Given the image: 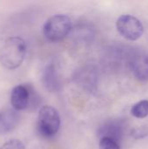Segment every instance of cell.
Listing matches in <instances>:
<instances>
[{
  "label": "cell",
  "instance_id": "cell-4",
  "mask_svg": "<svg viewBox=\"0 0 148 149\" xmlns=\"http://www.w3.org/2000/svg\"><path fill=\"white\" fill-rule=\"evenodd\" d=\"M116 27L120 34L130 41L138 40L144 32V27L140 20L128 14L122 15L118 18Z\"/></svg>",
  "mask_w": 148,
  "mask_h": 149
},
{
  "label": "cell",
  "instance_id": "cell-7",
  "mask_svg": "<svg viewBox=\"0 0 148 149\" xmlns=\"http://www.w3.org/2000/svg\"><path fill=\"white\" fill-rule=\"evenodd\" d=\"M20 115L13 108H6L0 111V134H5L13 131L19 123Z\"/></svg>",
  "mask_w": 148,
  "mask_h": 149
},
{
  "label": "cell",
  "instance_id": "cell-12",
  "mask_svg": "<svg viewBox=\"0 0 148 149\" xmlns=\"http://www.w3.org/2000/svg\"><path fill=\"white\" fill-rule=\"evenodd\" d=\"M1 149H25L24 145L19 140H10L5 142Z\"/></svg>",
  "mask_w": 148,
  "mask_h": 149
},
{
  "label": "cell",
  "instance_id": "cell-9",
  "mask_svg": "<svg viewBox=\"0 0 148 149\" xmlns=\"http://www.w3.org/2000/svg\"><path fill=\"white\" fill-rule=\"evenodd\" d=\"M99 134L101 138L107 137L119 142L122 135V128L117 121H110L100 128Z\"/></svg>",
  "mask_w": 148,
  "mask_h": 149
},
{
  "label": "cell",
  "instance_id": "cell-10",
  "mask_svg": "<svg viewBox=\"0 0 148 149\" xmlns=\"http://www.w3.org/2000/svg\"><path fill=\"white\" fill-rule=\"evenodd\" d=\"M131 113L138 119H144L148 116V100H144L134 104L131 108Z\"/></svg>",
  "mask_w": 148,
  "mask_h": 149
},
{
  "label": "cell",
  "instance_id": "cell-5",
  "mask_svg": "<svg viewBox=\"0 0 148 149\" xmlns=\"http://www.w3.org/2000/svg\"><path fill=\"white\" fill-rule=\"evenodd\" d=\"M130 67L135 78L141 81H148V53L142 50L134 51L130 56Z\"/></svg>",
  "mask_w": 148,
  "mask_h": 149
},
{
  "label": "cell",
  "instance_id": "cell-11",
  "mask_svg": "<svg viewBox=\"0 0 148 149\" xmlns=\"http://www.w3.org/2000/svg\"><path fill=\"white\" fill-rule=\"evenodd\" d=\"M99 149H121L118 141L107 138L103 137L99 141Z\"/></svg>",
  "mask_w": 148,
  "mask_h": 149
},
{
  "label": "cell",
  "instance_id": "cell-3",
  "mask_svg": "<svg viewBox=\"0 0 148 149\" xmlns=\"http://www.w3.org/2000/svg\"><path fill=\"white\" fill-rule=\"evenodd\" d=\"M60 127V116L52 107L44 106L40 108L38 116V129L40 134L46 138L54 136Z\"/></svg>",
  "mask_w": 148,
  "mask_h": 149
},
{
  "label": "cell",
  "instance_id": "cell-2",
  "mask_svg": "<svg viewBox=\"0 0 148 149\" xmlns=\"http://www.w3.org/2000/svg\"><path fill=\"white\" fill-rule=\"evenodd\" d=\"M71 18L64 14L51 16L47 19L43 27V32L47 40L58 42L64 39L72 31Z\"/></svg>",
  "mask_w": 148,
  "mask_h": 149
},
{
  "label": "cell",
  "instance_id": "cell-6",
  "mask_svg": "<svg viewBox=\"0 0 148 149\" xmlns=\"http://www.w3.org/2000/svg\"><path fill=\"white\" fill-rule=\"evenodd\" d=\"M31 88L19 85L15 86L10 93V104L16 111H22L29 107L31 103Z\"/></svg>",
  "mask_w": 148,
  "mask_h": 149
},
{
  "label": "cell",
  "instance_id": "cell-1",
  "mask_svg": "<svg viewBox=\"0 0 148 149\" xmlns=\"http://www.w3.org/2000/svg\"><path fill=\"white\" fill-rule=\"evenodd\" d=\"M25 52L24 40L19 37H10L5 40L0 50V63L6 69H17L23 63Z\"/></svg>",
  "mask_w": 148,
  "mask_h": 149
},
{
  "label": "cell",
  "instance_id": "cell-8",
  "mask_svg": "<svg viewBox=\"0 0 148 149\" xmlns=\"http://www.w3.org/2000/svg\"><path fill=\"white\" fill-rule=\"evenodd\" d=\"M43 82L44 86L49 91L55 92L58 90V80L56 68L53 64H51L44 68L43 72Z\"/></svg>",
  "mask_w": 148,
  "mask_h": 149
}]
</instances>
